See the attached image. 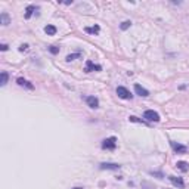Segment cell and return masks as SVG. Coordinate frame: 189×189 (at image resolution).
<instances>
[{"mask_svg":"<svg viewBox=\"0 0 189 189\" xmlns=\"http://www.w3.org/2000/svg\"><path fill=\"white\" fill-rule=\"evenodd\" d=\"M168 180L172 182L173 185L179 186V188H185V183H183V180H182L180 177H176V176H168Z\"/></svg>","mask_w":189,"mask_h":189,"instance_id":"cell-7","label":"cell"},{"mask_svg":"<svg viewBox=\"0 0 189 189\" xmlns=\"http://www.w3.org/2000/svg\"><path fill=\"white\" fill-rule=\"evenodd\" d=\"M6 83H8V73L3 71V73H2V81H0V86H5Z\"/></svg>","mask_w":189,"mask_h":189,"instance_id":"cell-16","label":"cell"},{"mask_svg":"<svg viewBox=\"0 0 189 189\" xmlns=\"http://www.w3.org/2000/svg\"><path fill=\"white\" fill-rule=\"evenodd\" d=\"M117 95H118L121 99H132V93L127 90L126 87H123V86L117 87Z\"/></svg>","mask_w":189,"mask_h":189,"instance_id":"cell-3","label":"cell"},{"mask_svg":"<svg viewBox=\"0 0 189 189\" xmlns=\"http://www.w3.org/2000/svg\"><path fill=\"white\" fill-rule=\"evenodd\" d=\"M102 70V66L100 65H96L95 62H92V61H87L86 62V66H84V71L86 73H92V71H100Z\"/></svg>","mask_w":189,"mask_h":189,"instance_id":"cell-4","label":"cell"},{"mask_svg":"<svg viewBox=\"0 0 189 189\" xmlns=\"http://www.w3.org/2000/svg\"><path fill=\"white\" fill-rule=\"evenodd\" d=\"M134 92L139 95V96H143V98H146V96H149V92L145 89V87H142L140 84H136L134 86Z\"/></svg>","mask_w":189,"mask_h":189,"instance_id":"cell-6","label":"cell"},{"mask_svg":"<svg viewBox=\"0 0 189 189\" xmlns=\"http://www.w3.org/2000/svg\"><path fill=\"white\" fill-rule=\"evenodd\" d=\"M86 102H87V105L90 108L99 107V100H98V98H95V96H87V98H86Z\"/></svg>","mask_w":189,"mask_h":189,"instance_id":"cell-8","label":"cell"},{"mask_svg":"<svg viewBox=\"0 0 189 189\" xmlns=\"http://www.w3.org/2000/svg\"><path fill=\"white\" fill-rule=\"evenodd\" d=\"M100 168H102V170H118L120 165L114 164V163H102V164H100Z\"/></svg>","mask_w":189,"mask_h":189,"instance_id":"cell-9","label":"cell"},{"mask_svg":"<svg viewBox=\"0 0 189 189\" xmlns=\"http://www.w3.org/2000/svg\"><path fill=\"white\" fill-rule=\"evenodd\" d=\"M18 84H19V86H24V87H27V89H33V87H34L31 83L27 81V80H24V78H18Z\"/></svg>","mask_w":189,"mask_h":189,"instance_id":"cell-12","label":"cell"},{"mask_svg":"<svg viewBox=\"0 0 189 189\" xmlns=\"http://www.w3.org/2000/svg\"><path fill=\"white\" fill-rule=\"evenodd\" d=\"M34 10H37V8H36L34 5H30V6L27 8V10H25V18L28 19V18H30L31 15H33V12H34Z\"/></svg>","mask_w":189,"mask_h":189,"instance_id":"cell-13","label":"cell"},{"mask_svg":"<svg viewBox=\"0 0 189 189\" xmlns=\"http://www.w3.org/2000/svg\"><path fill=\"white\" fill-rule=\"evenodd\" d=\"M27 49H28V46H27V44H22V46L19 47V50H21V52H22V50H27Z\"/></svg>","mask_w":189,"mask_h":189,"instance_id":"cell-20","label":"cell"},{"mask_svg":"<svg viewBox=\"0 0 189 189\" xmlns=\"http://www.w3.org/2000/svg\"><path fill=\"white\" fill-rule=\"evenodd\" d=\"M130 25H132V22H130V21H124V22L120 25V27H121V30H127Z\"/></svg>","mask_w":189,"mask_h":189,"instance_id":"cell-18","label":"cell"},{"mask_svg":"<svg viewBox=\"0 0 189 189\" xmlns=\"http://www.w3.org/2000/svg\"><path fill=\"white\" fill-rule=\"evenodd\" d=\"M143 118L148 120V121H155V123L160 121V115H158V112H155L154 109H148V111H145Z\"/></svg>","mask_w":189,"mask_h":189,"instance_id":"cell-1","label":"cell"},{"mask_svg":"<svg viewBox=\"0 0 189 189\" xmlns=\"http://www.w3.org/2000/svg\"><path fill=\"white\" fill-rule=\"evenodd\" d=\"M177 168L182 170V172H189V164L188 163H185V161H177Z\"/></svg>","mask_w":189,"mask_h":189,"instance_id":"cell-11","label":"cell"},{"mask_svg":"<svg viewBox=\"0 0 189 189\" xmlns=\"http://www.w3.org/2000/svg\"><path fill=\"white\" fill-rule=\"evenodd\" d=\"M99 25H95V27H86V33H90V34H98L99 33Z\"/></svg>","mask_w":189,"mask_h":189,"instance_id":"cell-15","label":"cell"},{"mask_svg":"<svg viewBox=\"0 0 189 189\" xmlns=\"http://www.w3.org/2000/svg\"><path fill=\"white\" fill-rule=\"evenodd\" d=\"M115 146H117V139L114 136H111V138H108L102 142V148L104 149H115Z\"/></svg>","mask_w":189,"mask_h":189,"instance_id":"cell-2","label":"cell"},{"mask_svg":"<svg viewBox=\"0 0 189 189\" xmlns=\"http://www.w3.org/2000/svg\"><path fill=\"white\" fill-rule=\"evenodd\" d=\"M0 49H2V50H8V44H2V46H0Z\"/></svg>","mask_w":189,"mask_h":189,"instance_id":"cell-21","label":"cell"},{"mask_svg":"<svg viewBox=\"0 0 189 189\" xmlns=\"http://www.w3.org/2000/svg\"><path fill=\"white\" fill-rule=\"evenodd\" d=\"M172 148L177 152V154H185L186 152V146L185 145H180V143H176V142H170Z\"/></svg>","mask_w":189,"mask_h":189,"instance_id":"cell-5","label":"cell"},{"mask_svg":"<svg viewBox=\"0 0 189 189\" xmlns=\"http://www.w3.org/2000/svg\"><path fill=\"white\" fill-rule=\"evenodd\" d=\"M49 52L50 53H53V55H56V53H59V47H56V46H50Z\"/></svg>","mask_w":189,"mask_h":189,"instance_id":"cell-19","label":"cell"},{"mask_svg":"<svg viewBox=\"0 0 189 189\" xmlns=\"http://www.w3.org/2000/svg\"><path fill=\"white\" fill-rule=\"evenodd\" d=\"M0 21H2V24H3V25H8L9 22H10L9 15H8V13H5V12H3V13H0Z\"/></svg>","mask_w":189,"mask_h":189,"instance_id":"cell-14","label":"cell"},{"mask_svg":"<svg viewBox=\"0 0 189 189\" xmlns=\"http://www.w3.org/2000/svg\"><path fill=\"white\" fill-rule=\"evenodd\" d=\"M44 33L47 36H55L56 34V27L55 25H46L44 27Z\"/></svg>","mask_w":189,"mask_h":189,"instance_id":"cell-10","label":"cell"},{"mask_svg":"<svg viewBox=\"0 0 189 189\" xmlns=\"http://www.w3.org/2000/svg\"><path fill=\"white\" fill-rule=\"evenodd\" d=\"M74 189H83V188H74Z\"/></svg>","mask_w":189,"mask_h":189,"instance_id":"cell-22","label":"cell"},{"mask_svg":"<svg viewBox=\"0 0 189 189\" xmlns=\"http://www.w3.org/2000/svg\"><path fill=\"white\" fill-rule=\"evenodd\" d=\"M75 58H80V53H74V55H68V56H66V61H68V62H71V61H74Z\"/></svg>","mask_w":189,"mask_h":189,"instance_id":"cell-17","label":"cell"}]
</instances>
